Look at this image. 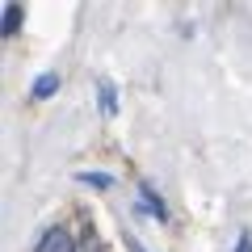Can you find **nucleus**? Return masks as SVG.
Here are the masks:
<instances>
[{"label": "nucleus", "mask_w": 252, "mask_h": 252, "mask_svg": "<svg viewBox=\"0 0 252 252\" xmlns=\"http://www.w3.org/2000/svg\"><path fill=\"white\" fill-rule=\"evenodd\" d=\"M34 252H80V244H76V235L67 227H46Z\"/></svg>", "instance_id": "obj_1"}, {"label": "nucleus", "mask_w": 252, "mask_h": 252, "mask_svg": "<svg viewBox=\"0 0 252 252\" xmlns=\"http://www.w3.org/2000/svg\"><path fill=\"white\" fill-rule=\"evenodd\" d=\"M139 198H143V210L156 219V223H168V206H164V198L156 193L152 181H139Z\"/></svg>", "instance_id": "obj_2"}, {"label": "nucleus", "mask_w": 252, "mask_h": 252, "mask_svg": "<svg viewBox=\"0 0 252 252\" xmlns=\"http://www.w3.org/2000/svg\"><path fill=\"white\" fill-rule=\"evenodd\" d=\"M97 109H101L105 118H114V114H118V84H114V80H105V76L97 80Z\"/></svg>", "instance_id": "obj_3"}, {"label": "nucleus", "mask_w": 252, "mask_h": 252, "mask_svg": "<svg viewBox=\"0 0 252 252\" xmlns=\"http://www.w3.org/2000/svg\"><path fill=\"white\" fill-rule=\"evenodd\" d=\"M76 181H80V185H89V189H97V193L114 189V172H101V168H84V172H76Z\"/></svg>", "instance_id": "obj_4"}, {"label": "nucleus", "mask_w": 252, "mask_h": 252, "mask_svg": "<svg viewBox=\"0 0 252 252\" xmlns=\"http://www.w3.org/2000/svg\"><path fill=\"white\" fill-rule=\"evenodd\" d=\"M21 21H26V9H21V4H4V13H0V34L13 38L21 30Z\"/></svg>", "instance_id": "obj_5"}, {"label": "nucleus", "mask_w": 252, "mask_h": 252, "mask_svg": "<svg viewBox=\"0 0 252 252\" xmlns=\"http://www.w3.org/2000/svg\"><path fill=\"white\" fill-rule=\"evenodd\" d=\"M30 93H34V101H46V97H55V93H59V76H55V72L38 76V80H34V89H30Z\"/></svg>", "instance_id": "obj_6"}, {"label": "nucleus", "mask_w": 252, "mask_h": 252, "mask_svg": "<svg viewBox=\"0 0 252 252\" xmlns=\"http://www.w3.org/2000/svg\"><path fill=\"white\" fill-rule=\"evenodd\" d=\"M231 252H252V235H240V244H235Z\"/></svg>", "instance_id": "obj_7"}, {"label": "nucleus", "mask_w": 252, "mask_h": 252, "mask_svg": "<svg viewBox=\"0 0 252 252\" xmlns=\"http://www.w3.org/2000/svg\"><path fill=\"white\" fill-rule=\"evenodd\" d=\"M130 252H147V248H139V240H130Z\"/></svg>", "instance_id": "obj_8"}]
</instances>
